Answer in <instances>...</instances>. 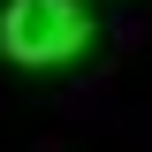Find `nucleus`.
<instances>
[{
    "label": "nucleus",
    "mask_w": 152,
    "mask_h": 152,
    "mask_svg": "<svg viewBox=\"0 0 152 152\" xmlns=\"http://www.w3.org/2000/svg\"><path fill=\"white\" fill-rule=\"evenodd\" d=\"M91 46L84 0H8L0 8V53L15 69H69Z\"/></svg>",
    "instance_id": "f257e3e1"
}]
</instances>
